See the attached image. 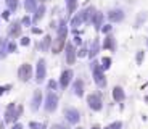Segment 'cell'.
Segmentation results:
<instances>
[{"mask_svg":"<svg viewBox=\"0 0 148 129\" xmlns=\"http://www.w3.org/2000/svg\"><path fill=\"white\" fill-rule=\"evenodd\" d=\"M90 71H92V77H93V82L97 84V87L98 89L106 87L108 81H106V76H105V70L101 68L98 60H92L90 61Z\"/></svg>","mask_w":148,"mask_h":129,"instance_id":"cell-1","label":"cell"},{"mask_svg":"<svg viewBox=\"0 0 148 129\" xmlns=\"http://www.w3.org/2000/svg\"><path fill=\"white\" fill-rule=\"evenodd\" d=\"M58 105H60V95L56 92H52V90H48L47 95L44 99V110L47 113H55L58 110Z\"/></svg>","mask_w":148,"mask_h":129,"instance_id":"cell-2","label":"cell"},{"mask_svg":"<svg viewBox=\"0 0 148 129\" xmlns=\"http://www.w3.org/2000/svg\"><path fill=\"white\" fill-rule=\"evenodd\" d=\"M34 79H36L37 84H42L47 79V60L45 58L37 60L36 68H34Z\"/></svg>","mask_w":148,"mask_h":129,"instance_id":"cell-3","label":"cell"},{"mask_svg":"<svg viewBox=\"0 0 148 129\" xmlns=\"http://www.w3.org/2000/svg\"><path fill=\"white\" fill-rule=\"evenodd\" d=\"M23 36V24H21V19H15V21H10L8 23V28H7V37L10 41H15V39H19Z\"/></svg>","mask_w":148,"mask_h":129,"instance_id":"cell-4","label":"cell"},{"mask_svg":"<svg viewBox=\"0 0 148 129\" xmlns=\"http://www.w3.org/2000/svg\"><path fill=\"white\" fill-rule=\"evenodd\" d=\"M16 74H18V79L21 82H29L34 77V66L31 63H21Z\"/></svg>","mask_w":148,"mask_h":129,"instance_id":"cell-5","label":"cell"},{"mask_svg":"<svg viewBox=\"0 0 148 129\" xmlns=\"http://www.w3.org/2000/svg\"><path fill=\"white\" fill-rule=\"evenodd\" d=\"M85 102H87V105H89V108L92 111L103 110V99H101V94H98V92L89 94V95L85 97Z\"/></svg>","mask_w":148,"mask_h":129,"instance_id":"cell-6","label":"cell"},{"mask_svg":"<svg viewBox=\"0 0 148 129\" xmlns=\"http://www.w3.org/2000/svg\"><path fill=\"white\" fill-rule=\"evenodd\" d=\"M63 116L64 119H66L68 124H79V121H81V111L77 110V108H74V107H66L63 110Z\"/></svg>","mask_w":148,"mask_h":129,"instance_id":"cell-7","label":"cell"},{"mask_svg":"<svg viewBox=\"0 0 148 129\" xmlns=\"http://www.w3.org/2000/svg\"><path fill=\"white\" fill-rule=\"evenodd\" d=\"M106 18L111 24H118V23H122L126 19V11L119 7H114V8H110L106 13Z\"/></svg>","mask_w":148,"mask_h":129,"instance_id":"cell-8","label":"cell"},{"mask_svg":"<svg viewBox=\"0 0 148 129\" xmlns=\"http://www.w3.org/2000/svg\"><path fill=\"white\" fill-rule=\"evenodd\" d=\"M64 60H66V65H74L76 60H77V47L73 44V41H68L64 45Z\"/></svg>","mask_w":148,"mask_h":129,"instance_id":"cell-9","label":"cell"},{"mask_svg":"<svg viewBox=\"0 0 148 129\" xmlns=\"http://www.w3.org/2000/svg\"><path fill=\"white\" fill-rule=\"evenodd\" d=\"M73 77H74V71L71 70V68H66V70L61 71V74H60V77H58L60 89H61V90H66L71 86V82H73Z\"/></svg>","mask_w":148,"mask_h":129,"instance_id":"cell-10","label":"cell"},{"mask_svg":"<svg viewBox=\"0 0 148 129\" xmlns=\"http://www.w3.org/2000/svg\"><path fill=\"white\" fill-rule=\"evenodd\" d=\"M18 115H16V103L15 102H11L7 105V108H5L3 111V121L5 124H13V123L18 121Z\"/></svg>","mask_w":148,"mask_h":129,"instance_id":"cell-11","label":"cell"},{"mask_svg":"<svg viewBox=\"0 0 148 129\" xmlns=\"http://www.w3.org/2000/svg\"><path fill=\"white\" fill-rule=\"evenodd\" d=\"M42 105H44V94H42L40 89H36L32 92V99H31V110L39 111Z\"/></svg>","mask_w":148,"mask_h":129,"instance_id":"cell-12","label":"cell"},{"mask_svg":"<svg viewBox=\"0 0 148 129\" xmlns=\"http://www.w3.org/2000/svg\"><path fill=\"white\" fill-rule=\"evenodd\" d=\"M68 24L71 26V28H81V26L85 24V16H84V8L79 11H76L73 16H71L69 19H68Z\"/></svg>","mask_w":148,"mask_h":129,"instance_id":"cell-13","label":"cell"},{"mask_svg":"<svg viewBox=\"0 0 148 129\" xmlns=\"http://www.w3.org/2000/svg\"><path fill=\"white\" fill-rule=\"evenodd\" d=\"M66 39L68 37H61V36H56L55 39H53L52 48H50V52H52L53 55H60V53L64 50V45H66V42H68Z\"/></svg>","mask_w":148,"mask_h":129,"instance_id":"cell-14","label":"cell"},{"mask_svg":"<svg viewBox=\"0 0 148 129\" xmlns=\"http://www.w3.org/2000/svg\"><path fill=\"white\" fill-rule=\"evenodd\" d=\"M71 87H73V94L76 97H84L85 94V82L84 79H81V77H77V79H73V82H71Z\"/></svg>","mask_w":148,"mask_h":129,"instance_id":"cell-15","label":"cell"},{"mask_svg":"<svg viewBox=\"0 0 148 129\" xmlns=\"http://www.w3.org/2000/svg\"><path fill=\"white\" fill-rule=\"evenodd\" d=\"M45 15H47V7H45V3H39L37 10L31 15V18H32V26L34 24H39V23L45 18Z\"/></svg>","mask_w":148,"mask_h":129,"instance_id":"cell-16","label":"cell"},{"mask_svg":"<svg viewBox=\"0 0 148 129\" xmlns=\"http://www.w3.org/2000/svg\"><path fill=\"white\" fill-rule=\"evenodd\" d=\"M101 48H105V50H110V52H116V48H118V42H116L113 32L105 36L103 42H101Z\"/></svg>","mask_w":148,"mask_h":129,"instance_id":"cell-17","label":"cell"},{"mask_svg":"<svg viewBox=\"0 0 148 129\" xmlns=\"http://www.w3.org/2000/svg\"><path fill=\"white\" fill-rule=\"evenodd\" d=\"M52 44H53V37L50 36V34H44V37L39 41V45H37V47H39L40 52H50Z\"/></svg>","mask_w":148,"mask_h":129,"instance_id":"cell-18","label":"cell"},{"mask_svg":"<svg viewBox=\"0 0 148 129\" xmlns=\"http://www.w3.org/2000/svg\"><path fill=\"white\" fill-rule=\"evenodd\" d=\"M111 97H113L114 102L122 103L124 100H126V92H124V89H122L121 86H114L113 90H111Z\"/></svg>","mask_w":148,"mask_h":129,"instance_id":"cell-19","label":"cell"},{"mask_svg":"<svg viewBox=\"0 0 148 129\" xmlns=\"http://www.w3.org/2000/svg\"><path fill=\"white\" fill-rule=\"evenodd\" d=\"M64 5H66V19H69L77 11L79 0H64Z\"/></svg>","mask_w":148,"mask_h":129,"instance_id":"cell-20","label":"cell"},{"mask_svg":"<svg viewBox=\"0 0 148 129\" xmlns=\"http://www.w3.org/2000/svg\"><path fill=\"white\" fill-rule=\"evenodd\" d=\"M100 50H101V42H100L98 37H95L92 41V44H90V47H89V58L93 60L98 53H100Z\"/></svg>","mask_w":148,"mask_h":129,"instance_id":"cell-21","label":"cell"},{"mask_svg":"<svg viewBox=\"0 0 148 129\" xmlns=\"http://www.w3.org/2000/svg\"><path fill=\"white\" fill-rule=\"evenodd\" d=\"M103 24H105V13L101 10H97L95 16H93V19H92V26L95 28V31H100Z\"/></svg>","mask_w":148,"mask_h":129,"instance_id":"cell-22","label":"cell"},{"mask_svg":"<svg viewBox=\"0 0 148 129\" xmlns=\"http://www.w3.org/2000/svg\"><path fill=\"white\" fill-rule=\"evenodd\" d=\"M97 10H98V8H97L95 5H89V7H85V8H84L85 24H92V19H93V16H95Z\"/></svg>","mask_w":148,"mask_h":129,"instance_id":"cell-23","label":"cell"},{"mask_svg":"<svg viewBox=\"0 0 148 129\" xmlns=\"http://www.w3.org/2000/svg\"><path fill=\"white\" fill-rule=\"evenodd\" d=\"M147 21H148V11H138L137 16H135V21H134V28L138 29V28H142Z\"/></svg>","mask_w":148,"mask_h":129,"instance_id":"cell-24","label":"cell"},{"mask_svg":"<svg viewBox=\"0 0 148 129\" xmlns=\"http://www.w3.org/2000/svg\"><path fill=\"white\" fill-rule=\"evenodd\" d=\"M23 7H24V11L27 15H32L34 11L37 10V7H39V0H24Z\"/></svg>","mask_w":148,"mask_h":129,"instance_id":"cell-25","label":"cell"},{"mask_svg":"<svg viewBox=\"0 0 148 129\" xmlns=\"http://www.w3.org/2000/svg\"><path fill=\"white\" fill-rule=\"evenodd\" d=\"M5 5L11 13H16L19 8V0H5Z\"/></svg>","mask_w":148,"mask_h":129,"instance_id":"cell-26","label":"cell"},{"mask_svg":"<svg viewBox=\"0 0 148 129\" xmlns=\"http://www.w3.org/2000/svg\"><path fill=\"white\" fill-rule=\"evenodd\" d=\"M7 44H8V37L7 39H0V58H5V57L8 55Z\"/></svg>","mask_w":148,"mask_h":129,"instance_id":"cell-27","label":"cell"},{"mask_svg":"<svg viewBox=\"0 0 148 129\" xmlns=\"http://www.w3.org/2000/svg\"><path fill=\"white\" fill-rule=\"evenodd\" d=\"M100 65H101V68H103L105 71L110 70L111 65H113V58H111V57H103V58L100 60Z\"/></svg>","mask_w":148,"mask_h":129,"instance_id":"cell-28","label":"cell"},{"mask_svg":"<svg viewBox=\"0 0 148 129\" xmlns=\"http://www.w3.org/2000/svg\"><path fill=\"white\" fill-rule=\"evenodd\" d=\"M21 24H23V28H32V18H31V15H24L21 18Z\"/></svg>","mask_w":148,"mask_h":129,"instance_id":"cell-29","label":"cell"},{"mask_svg":"<svg viewBox=\"0 0 148 129\" xmlns=\"http://www.w3.org/2000/svg\"><path fill=\"white\" fill-rule=\"evenodd\" d=\"M7 52H8V53H16V52H18V44H16L15 41H10V39H8Z\"/></svg>","mask_w":148,"mask_h":129,"instance_id":"cell-30","label":"cell"},{"mask_svg":"<svg viewBox=\"0 0 148 129\" xmlns=\"http://www.w3.org/2000/svg\"><path fill=\"white\" fill-rule=\"evenodd\" d=\"M100 32L103 34V36H106V34H111V32H113V24H111V23H105V24L101 26Z\"/></svg>","mask_w":148,"mask_h":129,"instance_id":"cell-31","label":"cell"},{"mask_svg":"<svg viewBox=\"0 0 148 129\" xmlns=\"http://www.w3.org/2000/svg\"><path fill=\"white\" fill-rule=\"evenodd\" d=\"M58 89H60L58 81H53V79L47 81V90H52V92H55V90H58Z\"/></svg>","mask_w":148,"mask_h":129,"instance_id":"cell-32","label":"cell"},{"mask_svg":"<svg viewBox=\"0 0 148 129\" xmlns=\"http://www.w3.org/2000/svg\"><path fill=\"white\" fill-rule=\"evenodd\" d=\"M89 57V48L87 47H79L77 48V58H85Z\"/></svg>","mask_w":148,"mask_h":129,"instance_id":"cell-33","label":"cell"},{"mask_svg":"<svg viewBox=\"0 0 148 129\" xmlns=\"http://www.w3.org/2000/svg\"><path fill=\"white\" fill-rule=\"evenodd\" d=\"M143 60H145V50H138L137 55H135V63H137V65H142Z\"/></svg>","mask_w":148,"mask_h":129,"instance_id":"cell-34","label":"cell"},{"mask_svg":"<svg viewBox=\"0 0 148 129\" xmlns=\"http://www.w3.org/2000/svg\"><path fill=\"white\" fill-rule=\"evenodd\" d=\"M11 89H13V86H11V84H3V86H0V97L3 95V94L10 92Z\"/></svg>","mask_w":148,"mask_h":129,"instance_id":"cell-35","label":"cell"},{"mask_svg":"<svg viewBox=\"0 0 148 129\" xmlns=\"http://www.w3.org/2000/svg\"><path fill=\"white\" fill-rule=\"evenodd\" d=\"M29 44H31V39L27 36H21V37H19V45H21V47H27Z\"/></svg>","mask_w":148,"mask_h":129,"instance_id":"cell-36","label":"cell"},{"mask_svg":"<svg viewBox=\"0 0 148 129\" xmlns=\"http://www.w3.org/2000/svg\"><path fill=\"white\" fill-rule=\"evenodd\" d=\"M103 129H122V121H114V123H111V124H108L106 128Z\"/></svg>","mask_w":148,"mask_h":129,"instance_id":"cell-37","label":"cell"},{"mask_svg":"<svg viewBox=\"0 0 148 129\" xmlns=\"http://www.w3.org/2000/svg\"><path fill=\"white\" fill-rule=\"evenodd\" d=\"M10 16H11V11L8 10V8H7V10H3L2 13H0V18L3 19V21H10Z\"/></svg>","mask_w":148,"mask_h":129,"instance_id":"cell-38","label":"cell"},{"mask_svg":"<svg viewBox=\"0 0 148 129\" xmlns=\"http://www.w3.org/2000/svg\"><path fill=\"white\" fill-rule=\"evenodd\" d=\"M31 32H32L34 36H44L42 28H37V26H32V28H31Z\"/></svg>","mask_w":148,"mask_h":129,"instance_id":"cell-39","label":"cell"},{"mask_svg":"<svg viewBox=\"0 0 148 129\" xmlns=\"http://www.w3.org/2000/svg\"><path fill=\"white\" fill-rule=\"evenodd\" d=\"M27 126H29V129H40V123L39 121H29L27 123Z\"/></svg>","mask_w":148,"mask_h":129,"instance_id":"cell-40","label":"cell"},{"mask_svg":"<svg viewBox=\"0 0 148 129\" xmlns=\"http://www.w3.org/2000/svg\"><path fill=\"white\" fill-rule=\"evenodd\" d=\"M73 44L76 45V47H77V45H82V37H81V36H74Z\"/></svg>","mask_w":148,"mask_h":129,"instance_id":"cell-41","label":"cell"},{"mask_svg":"<svg viewBox=\"0 0 148 129\" xmlns=\"http://www.w3.org/2000/svg\"><path fill=\"white\" fill-rule=\"evenodd\" d=\"M23 113H24V107L23 105H16V115H18V118H21Z\"/></svg>","mask_w":148,"mask_h":129,"instance_id":"cell-42","label":"cell"},{"mask_svg":"<svg viewBox=\"0 0 148 129\" xmlns=\"http://www.w3.org/2000/svg\"><path fill=\"white\" fill-rule=\"evenodd\" d=\"M10 129H24V126H23L21 123L16 121V123H13V124H11V128H10Z\"/></svg>","mask_w":148,"mask_h":129,"instance_id":"cell-43","label":"cell"},{"mask_svg":"<svg viewBox=\"0 0 148 129\" xmlns=\"http://www.w3.org/2000/svg\"><path fill=\"white\" fill-rule=\"evenodd\" d=\"M56 26H58V21H56V19H52V21H50V24H48V28L56 31Z\"/></svg>","mask_w":148,"mask_h":129,"instance_id":"cell-44","label":"cell"},{"mask_svg":"<svg viewBox=\"0 0 148 129\" xmlns=\"http://www.w3.org/2000/svg\"><path fill=\"white\" fill-rule=\"evenodd\" d=\"M50 129H69V128L64 124H53V126H50Z\"/></svg>","mask_w":148,"mask_h":129,"instance_id":"cell-45","label":"cell"},{"mask_svg":"<svg viewBox=\"0 0 148 129\" xmlns=\"http://www.w3.org/2000/svg\"><path fill=\"white\" fill-rule=\"evenodd\" d=\"M40 129H50V128H48L47 124H42V126H40Z\"/></svg>","mask_w":148,"mask_h":129,"instance_id":"cell-46","label":"cell"},{"mask_svg":"<svg viewBox=\"0 0 148 129\" xmlns=\"http://www.w3.org/2000/svg\"><path fill=\"white\" fill-rule=\"evenodd\" d=\"M0 129H5V121H3V123H0Z\"/></svg>","mask_w":148,"mask_h":129,"instance_id":"cell-47","label":"cell"},{"mask_svg":"<svg viewBox=\"0 0 148 129\" xmlns=\"http://www.w3.org/2000/svg\"><path fill=\"white\" fill-rule=\"evenodd\" d=\"M92 129H101V128H100L98 124H95V126H92Z\"/></svg>","mask_w":148,"mask_h":129,"instance_id":"cell-48","label":"cell"},{"mask_svg":"<svg viewBox=\"0 0 148 129\" xmlns=\"http://www.w3.org/2000/svg\"><path fill=\"white\" fill-rule=\"evenodd\" d=\"M74 129H85V128H82V126H76Z\"/></svg>","mask_w":148,"mask_h":129,"instance_id":"cell-49","label":"cell"},{"mask_svg":"<svg viewBox=\"0 0 148 129\" xmlns=\"http://www.w3.org/2000/svg\"><path fill=\"white\" fill-rule=\"evenodd\" d=\"M145 102H148V95H147V97H145Z\"/></svg>","mask_w":148,"mask_h":129,"instance_id":"cell-50","label":"cell"},{"mask_svg":"<svg viewBox=\"0 0 148 129\" xmlns=\"http://www.w3.org/2000/svg\"><path fill=\"white\" fill-rule=\"evenodd\" d=\"M0 19H2V18H0Z\"/></svg>","mask_w":148,"mask_h":129,"instance_id":"cell-51","label":"cell"}]
</instances>
